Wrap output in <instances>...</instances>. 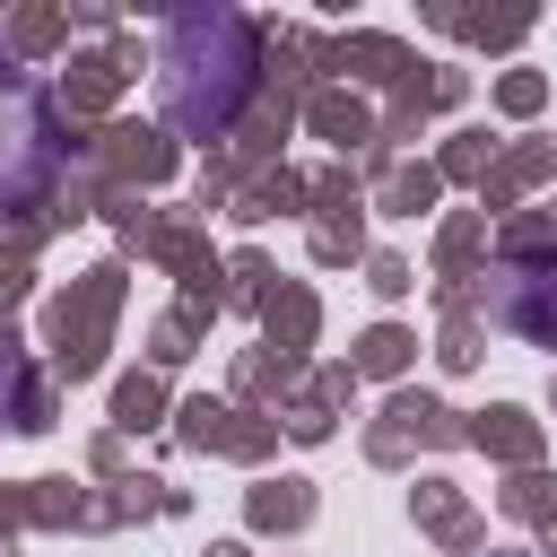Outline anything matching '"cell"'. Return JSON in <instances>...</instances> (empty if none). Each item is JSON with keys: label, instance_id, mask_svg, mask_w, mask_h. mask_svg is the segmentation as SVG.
<instances>
[{"label": "cell", "instance_id": "6da1fadb", "mask_svg": "<svg viewBox=\"0 0 557 557\" xmlns=\"http://www.w3.org/2000/svg\"><path fill=\"white\" fill-rule=\"evenodd\" d=\"M165 113L191 131V139H209V131H226L235 122V104L252 96V26L235 17V9H191V17H174L165 26Z\"/></svg>", "mask_w": 557, "mask_h": 557}]
</instances>
